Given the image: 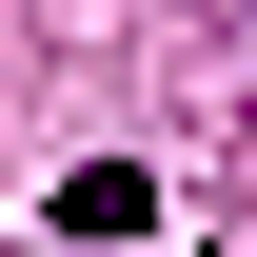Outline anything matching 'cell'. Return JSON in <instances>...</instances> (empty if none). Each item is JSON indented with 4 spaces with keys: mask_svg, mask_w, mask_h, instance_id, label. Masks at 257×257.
<instances>
[{
    "mask_svg": "<svg viewBox=\"0 0 257 257\" xmlns=\"http://www.w3.org/2000/svg\"><path fill=\"white\" fill-rule=\"evenodd\" d=\"M139 218H159V198H139L119 159H79V178H60V237H139Z\"/></svg>",
    "mask_w": 257,
    "mask_h": 257,
    "instance_id": "obj_1",
    "label": "cell"
}]
</instances>
